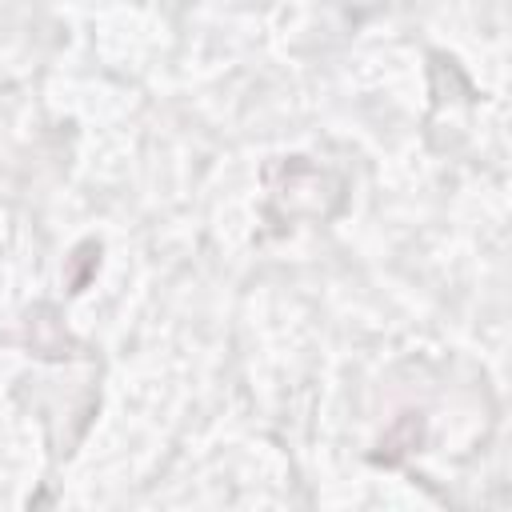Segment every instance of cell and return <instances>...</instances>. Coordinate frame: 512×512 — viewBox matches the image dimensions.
<instances>
[{
  "instance_id": "obj_1",
  "label": "cell",
  "mask_w": 512,
  "mask_h": 512,
  "mask_svg": "<svg viewBox=\"0 0 512 512\" xmlns=\"http://www.w3.org/2000/svg\"><path fill=\"white\" fill-rule=\"evenodd\" d=\"M264 184H268V220L292 224L300 216L308 220H328L344 208V180L320 164H312L308 156H284L272 160L264 168Z\"/></svg>"
},
{
  "instance_id": "obj_2",
  "label": "cell",
  "mask_w": 512,
  "mask_h": 512,
  "mask_svg": "<svg viewBox=\"0 0 512 512\" xmlns=\"http://www.w3.org/2000/svg\"><path fill=\"white\" fill-rule=\"evenodd\" d=\"M24 340L36 356L44 360H68V356H80V344L68 336L60 312L52 304H36L28 316H24Z\"/></svg>"
},
{
  "instance_id": "obj_3",
  "label": "cell",
  "mask_w": 512,
  "mask_h": 512,
  "mask_svg": "<svg viewBox=\"0 0 512 512\" xmlns=\"http://www.w3.org/2000/svg\"><path fill=\"white\" fill-rule=\"evenodd\" d=\"M420 444H424V416H420V412H404V416H396V420L384 428V436H380V444H376V452H372V464L396 468V464H404Z\"/></svg>"
},
{
  "instance_id": "obj_4",
  "label": "cell",
  "mask_w": 512,
  "mask_h": 512,
  "mask_svg": "<svg viewBox=\"0 0 512 512\" xmlns=\"http://www.w3.org/2000/svg\"><path fill=\"white\" fill-rule=\"evenodd\" d=\"M96 272H100V244H96V240L76 244L72 256H68V264H64V284H68V292L80 296V292L92 284Z\"/></svg>"
}]
</instances>
